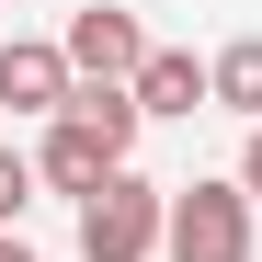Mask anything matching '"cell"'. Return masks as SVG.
Wrapping results in <instances>:
<instances>
[{"label":"cell","mask_w":262,"mask_h":262,"mask_svg":"<svg viewBox=\"0 0 262 262\" xmlns=\"http://www.w3.org/2000/svg\"><path fill=\"white\" fill-rule=\"evenodd\" d=\"M69 114H80V125H103V137L137 160V125H148V114H137V92H114V80H80V92H69Z\"/></svg>","instance_id":"8"},{"label":"cell","mask_w":262,"mask_h":262,"mask_svg":"<svg viewBox=\"0 0 262 262\" xmlns=\"http://www.w3.org/2000/svg\"><path fill=\"white\" fill-rule=\"evenodd\" d=\"M251 194L239 183H171V239H160V262H251Z\"/></svg>","instance_id":"2"},{"label":"cell","mask_w":262,"mask_h":262,"mask_svg":"<svg viewBox=\"0 0 262 262\" xmlns=\"http://www.w3.org/2000/svg\"><path fill=\"white\" fill-rule=\"evenodd\" d=\"M0 251H12V228H0Z\"/></svg>","instance_id":"11"},{"label":"cell","mask_w":262,"mask_h":262,"mask_svg":"<svg viewBox=\"0 0 262 262\" xmlns=\"http://www.w3.org/2000/svg\"><path fill=\"white\" fill-rule=\"evenodd\" d=\"M57 46H69V69H80V80H114V92H137V69L160 57L148 34H137V12H114V0L69 12V34H57Z\"/></svg>","instance_id":"4"},{"label":"cell","mask_w":262,"mask_h":262,"mask_svg":"<svg viewBox=\"0 0 262 262\" xmlns=\"http://www.w3.org/2000/svg\"><path fill=\"white\" fill-rule=\"evenodd\" d=\"M160 239H171V183L148 171H114L80 205V262H160Z\"/></svg>","instance_id":"1"},{"label":"cell","mask_w":262,"mask_h":262,"mask_svg":"<svg viewBox=\"0 0 262 262\" xmlns=\"http://www.w3.org/2000/svg\"><path fill=\"white\" fill-rule=\"evenodd\" d=\"M69 92H80V69H69L57 34H0V103H12V114L57 125V114H69Z\"/></svg>","instance_id":"3"},{"label":"cell","mask_w":262,"mask_h":262,"mask_svg":"<svg viewBox=\"0 0 262 262\" xmlns=\"http://www.w3.org/2000/svg\"><path fill=\"white\" fill-rule=\"evenodd\" d=\"M205 69H216V114L262 125V34H228V46H216Z\"/></svg>","instance_id":"7"},{"label":"cell","mask_w":262,"mask_h":262,"mask_svg":"<svg viewBox=\"0 0 262 262\" xmlns=\"http://www.w3.org/2000/svg\"><path fill=\"white\" fill-rule=\"evenodd\" d=\"M239 194L262 205V125H251V148H239Z\"/></svg>","instance_id":"10"},{"label":"cell","mask_w":262,"mask_h":262,"mask_svg":"<svg viewBox=\"0 0 262 262\" xmlns=\"http://www.w3.org/2000/svg\"><path fill=\"white\" fill-rule=\"evenodd\" d=\"M216 103V69L194 57V46H160L148 69H137V114H205Z\"/></svg>","instance_id":"6"},{"label":"cell","mask_w":262,"mask_h":262,"mask_svg":"<svg viewBox=\"0 0 262 262\" xmlns=\"http://www.w3.org/2000/svg\"><path fill=\"white\" fill-rule=\"evenodd\" d=\"M23 205H34V160L0 148V228H12V239H23Z\"/></svg>","instance_id":"9"},{"label":"cell","mask_w":262,"mask_h":262,"mask_svg":"<svg viewBox=\"0 0 262 262\" xmlns=\"http://www.w3.org/2000/svg\"><path fill=\"white\" fill-rule=\"evenodd\" d=\"M114 171H137V160H125L103 125H80V114H57L46 137H34V183H46V194H80V205H92Z\"/></svg>","instance_id":"5"}]
</instances>
